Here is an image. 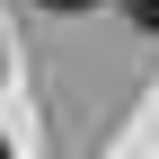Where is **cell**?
Masks as SVG:
<instances>
[{
  "label": "cell",
  "instance_id": "1",
  "mask_svg": "<svg viewBox=\"0 0 159 159\" xmlns=\"http://www.w3.org/2000/svg\"><path fill=\"white\" fill-rule=\"evenodd\" d=\"M124 9H133V27H150V35H159V0H124Z\"/></svg>",
  "mask_w": 159,
  "mask_h": 159
},
{
  "label": "cell",
  "instance_id": "3",
  "mask_svg": "<svg viewBox=\"0 0 159 159\" xmlns=\"http://www.w3.org/2000/svg\"><path fill=\"white\" fill-rule=\"evenodd\" d=\"M0 159H9V142H0Z\"/></svg>",
  "mask_w": 159,
  "mask_h": 159
},
{
  "label": "cell",
  "instance_id": "2",
  "mask_svg": "<svg viewBox=\"0 0 159 159\" xmlns=\"http://www.w3.org/2000/svg\"><path fill=\"white\" fill-rule=\"evenodd\" d=\"M44 9H62V18H71V9H97V0H44Z\"/></svg>",
  "mask_w": 159,
  "mask_h": 159
}]
</instances>
